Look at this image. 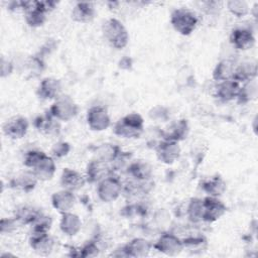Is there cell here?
<instances>
[{"mask_svg":"<svg viewBox=\"0 0 258 258\" xmlns=\"http://www.w3.org/2000/svg\"><path fill=\"white\" fill-rule=\"evenodd\" d=\"M96 13L92 2H77L71 11V17L76 22L89 23L95 19Z\"/></svg>","mask_w":258,"mask_h":258,"instance_id":"obj_19","label":"cell"},{"mask_svg":"<svg viewBox=\"0 0 258 258\" xmlns=\"http://www.w3.org/2000/svg\"><path fill=\"white\" fill-rule=\"evenodd\" d=\"M14 70V64L13 62L8 59L5 58L4 56L1 57V61H0V76L2 79L9 77Z\"/></svg>","mask_w":258,"mask_h":258,"instance_id":"obj_42","label":"cell"},{"mask_svg":"<svg viewBox=\"0 0 258 258\" xmlns=\"http://www.w3.org/2000/svg\"><path fill=\"white\" fill-rule=\"evenodd\" d=\"M50 202L54 210H56L59 214H63L71 212L74 209L77 199L74 191L61 188L60 190H57L51 195Z\"/></svg>","mask_w":258,"mask_h":258,"instance_id":"obj_16","label":"cell"},{"mask_svg":"<svg viewBox=\"0 0 258 258\" xmlns=\"http://www.w3.org/2000/svg\"><path fill=\"white\" fill-rule=\"evenodd\" d=\"M31 170L40 181H47L52 179L56 171V164L54 158L50 155L45 154Z\"/></svg>","mask_w":258,"mask_h":258,"instance_id":"obj_21","label":"cell"},{"mask_svg":"<svg viewBox=\"0 0 258 258\" xmlns=\"http://www.w3.org/2000/svg\"><path fill=\"white\" fill-rule=\"evenodd\" d=\"M51 223H52V221H51L50 217L41 213L38 216V218L35 220V222L30 226L31 232H40V233L48 232L51 227Z\"/></svg>","mask_w":258,"mask_h":258,"instance_id":"obj_37","label":"cell"},{"mask_svg":"<svg viewBox=\"0 0 258 258\" xmlns=\"http://www.w3.org/2000/svg\"><path fill=\"white\" fill-rule=\"evenodd\" d=\"M102 33L106 41L116 49L126 47L129 42V32L118 18L107 19L102 25Z\"/></svg>","mask_w":258,"mask_h":258,"instance_id":"obj_2","label":"cell"},{"mask_svg":"<svg viewBox=\"0 0 258 258\" xmlns=\"http://www.w3.org/2000/svg\"><path fill=\"white\" fill-rule=\"evenodd\" d=\"M86 121L88 127L96 132L105 131L111 126V117L108 110L100 105L92 106L88 109Z\"/></svg>","mask_w":258,"mask_h":258,"instance_id":"obj_6","label":"cell"},{"mask_svg":"<svg viewBox=\"0 0 258 258\" xmlns=\"http://www.w3.org/2000/svg\"><path fill=\"white\" fill-rule=\"evenodd\" d=\"M169 21L171 26L177 33L183 36H187L196 30L200 19L196 12H194L192 10L184 7H179L174 9L170 13Z\"/></svg>","mask_w":258,"mask_h":258,"instance_id":"obj_3","label":"cell"},{"mask_svg":"<svg viewBox=\"0 0 258 258\" xmlns=\"http://www.w3.org/2000/svg\"><path fill=\"white\" fill-rule=\"evenodd\" d=\"M29 246L37 255L48 256L55 248V241L48 232H31L29 237Z\"/></svg>","mask_w":258,"mask_h":258,"instance_id":"obj_10","label":"cell"},{"mask_svg":"<svg viewBox=\"0 0 258 258\" xmlns=\"http://www.w3.org/2000/svg\"><path fill=\"white\" fill-rule=\"evenodd\" d=\"M227 212V206L219 199L207 197L203 199V222L214 223L220 220Z\"/></svg>","mask_w":258,"mask_h":258,"instance_id":"obj_9","label":"cell"},{"mask_svg":"<svg viewBox=\"0 0 258 258\" xmlns=\"http://www.w3.org/2000/svg\"><path fill=\"white\" fill-rule=\"evenodd\" d=\"M235 70V63L227 58L221 59L217 62L213 71V80L218 82H223L233 79Z\"/></svg>","mask_w":258,"mask_h":258,"instance_id":"obj_30","label":"cell"},{"mask_svg":"<svg viewBox=\"0 0 258 258\" xmlns=\"http://www.w3.org/2000/svg\"><path fill=\"white\" fill-rule=\"evenodd\" d=\"M202 189L208 197L220 198L227 189V183L220 175H214L202 182Z\"/></svg>","mask_w":258,"mask_h":258,"instance_id":"obj_26","label":"cell"},{"mask_svg":"<svg viewBox=\"0 0 258 258\" xmlns=\"http://www.w3.org/2000/svg\"><path fill=\"white\" fill-rule=\"evenodd\" d=\"M231 45L238 50H248L255 44L256 38L253 31L247 27H236L229 35Z\"/></svg>","mask_w":258,"mask_h":258,"instance_id":"obj_11","label":"cell"},{"mask_svg":"<svg viewBox=\"0 0 258 258\" xmlns=\"http://www.w3.org/2000/svg\"><path fill=\"white\" fill-rule=\"evenodd\" d=\"M186 217L189 222L197 224L203 221V200L191 198L186 206Z\"/></svg>","mask_w":258,"mask_h":258,"instance_id":"obj_33","label":"cell"},{"mask_svg":"<svg viewBox=\"0 0 258 258\" xmlns=\"http://www.w3.org/2000/svg\"><path fill=\"white\" fill-rule=\"evenodd\" d=\"M123 190V184L121 180L113 175L110 174L109 176L103 178L97 183L96 192L99 200L103 203H113L119 199Z\"/></svg>","mask_w":258,"mask_h":258,"instance_id":"obj_5","label":"cell"},{"mask_svg":"<svg viewBox=\"0 0 258 258\" xmlns=\"http://www.w3.org/2000/svg\"><path fill=\"white\" fill-rule=\"evenodd\" d=\"M113 132L115 135L125 139L139 138L144 132V120L138 113H129L114 124Z\"/></svg>","mask_w":258,"mask_h":258,"instance_id":"obj_1","label":"cell"},{"mask_svg":"<svg viewBox=\"0 0 258 258\" xmlns=\"http://www.w3.org/2000/svg\"><path fill=\"white\" fill-rule=\"evenodd\" d=\"M37 181H39V180L37 179L36 175L34 174V172L31 169H29V170H26V171L18 174L11 181V184H12V187H14L16 189H19L24 192H29L34 189Z\"/></svg>","mask_w":258,"mask_h":258,"instance_id":"obj_27","label":"cell"},{"mask_svg":"<svg viewBox=\"0 0 258 258\" xmlns=\"http://www.w3.org/2000/svg\"><path fill=\"white\" fill-rule=\"evenodd\" d=\"M256 96H257V84H256V81L253 80V81L241 84L240 91L236 100L240 104H246L256 99Z\"/></svg>","mask_w":258,"mask_h":258,"instance_id":"obj_34","label":"cell"},{"mask_svg":"<svg viewBox=\"0 0 258 258\" xmlns=\"http://www.w3.org/2000/svg\"><path fill=\"white\" fill-rule=\"evenodd\" d=\"M60 215L61 217L59 220V229L61 233L68 237H74L79 234L82 229L81 218L72 211Z\"/></svg>","mask_w":258,"mask_h":258,"instance_id":"obj_22","label":"cell"},{"mask_svg":"<svg viewBox=\"0 0 258 258\" xmlns=\"http://www.w3.org/2000/svg\"><path fill=\"white\" fill-rule=\"evenodd\" d=\"M241 84L234 79L218 82L215 86L214 95L221 102L228 103L237 99Z\"/></svg>","mask_w":258,"mask_h":258,"instance_id":"obj_15","label":"cell"},{"mask_svg":"<svg viewBox=\"0 0 258 258\" xmlns=\"http://www.w3.org/2000/svg\"><path fill=\"white\" fill-rule=\"evenodd\" d=\"M100 253V248L95 241H89L80 248V252L77 256L81 257H96Z\"/></svg>","mask_w":258,"mask_h":258,"instance_id":"obj_41","label":"cell"},{"mask_svg":"<svg viewBox=\"0 0 258 258\" xmlns=\"http://www.w3.org/2000/svg\"><path fill=\"white\" fill-rule=\"evenodd\" d=\"M153 248L164 255L177 256L183 251V243L177 235L165 232L153 244Z\"/></svg>","mask_w":258,"mask_h":258,"instance_id":"obj_7","label":"cell"},{"mask_svg":"<svg viewBox=\"0 0 258 258\" xmlns=\"http://www.w3.org/2000/svg\"><path fill=\"white\" fill-rule=\"evenodd\" d=\"M128 174L135 181H147L152 175V169L146 161L136 160L128 166Z\"/></svg>","mask_w":258,"mask_h":258,"instance_id":"obj_28","label":"cell"},{"mask_svg":"<svg viewBox=\"0 0 258 258\" xmlns=\"http://www.w3.org/2000/svg\"><path fill=\"white\" fill-rule=\"evenodd\" d=\"M155 152L157 159L164 164H172L180 156V146L179 142L161 139L155 145Z\"/></svg>","mask_w":258,"mask_h":258,"instance_id":"obj_8","label":"cell"},{"mask_svg":"<svg viewBox=\"0 0 258 258\" xmlns=\"http://www.w3.org/2000/svg\"><path fill=\"white\" fill-rule=\"evenodd\" d=\"M41 213V211L35 209L34 207L28 205H21L15 209L14 217L17 219L20 225L31 226Z\"/></svg>","mask_w":258,"mask_h":258,"instance_id":"obj_31","label":"cell"},{"mask_svg":"<svg viewBox=\"0 0 258 258\" xmlns=\"http://www.w3.org/2000/svg\"><path fill=\"white\" fill-rule=\"evenodd\" d=\"M149 116H150L151 119L158 120V121H161V122L165 121L168 118L166 109L164 107H161V106H156V107L152 108L149 111Z\"/></svg>","mask_w":258,"mask_h":258,"instance_id":"obj_43","label":"cell"},{"mask_svg":"<svg viewBox=\"0 0 258 258\" xmlns=\"http://www.w3.org/2000/svg\"><path fill=\"white\" fill-rule=\"evenodd\" d=\"M78 104L71 96L64 94L57 97L48 109V113L59 122L71 121L78 115Z\"/></svg>","mask_w":258,"mask_h":258,"instance_id":"obj_4","label":"cell"},{"mask_svg":"<svg viewBox=\"0 0 258 258\" xmlns=\"http://www.w3.org/2000/svg\"><path fill=\"white\" fill-rule=\"evenodd\" d=\"M29 122L23 116H14L9 118L3 124L2 130L5 136L10 139L18 140L23 138L28 131Z\"/></svg>","mask_w":258,"mask_h":258,"instance_id":"obj_12","label":"cell"},{"mask_svg":"<svg viewBox=\"0 0 258 258\" xmlns=\"http://www.w3.org/2000/svg\"><path fill=\"white\" fill-rule=\"evenodd\" d=\"M34 125L36 129L45 135H57L60 131L59 121L53 118L49 113L38 116Z\"/></svg>","mask_w":258,"mask_h":258,"instance_id":"obj_25","label":"cell"},{"mask_svg":"<svg viewBox=\"0 0 258 258\" xmlns=\"http://www.w3.org/2000/svg\"><path fill=\"white\" fill-rule=\"evenodd\" d=\"M127 257H145L148 256L150 251L153 249V244L141 237H136L132 240H130L126 245H124Z\"/></svg>","mask_w":258,"mask_h":258,"instance_id":"obj_18","label":"cell"},{"mask_svg":"<svg viewBox=\"0 0 258 258\" xmlns=\"http://www.w3.org/2000/svg\"><path fill=\"white\" fill-rule=\"evenodd\" d=\"M112 174L110 163L95 158L91 160L86 168V179L90 183H98L103 178Z\"/></svg>","mask_w":258,"mask_h":258,"instance_id":"obj_14","label":"cell"},{"mask_svg":"<svg viewBox=\"0 0 258 258\" xmlns=\"http://www.w3.org/2000/svg\"><path fill=\"white\" fill-rule=\"evenodd\" d=\"M35 4L38 8H40L42 11H44L46 14H48L49 12H51L52 10H54L56 8L58 2L52 1V0H37V1H35Z\"/></svg>","mask_w":258,"mask_h":258,"instance_id":"obj_44","label":"cell"},{"mask_svg":"<svg viewBox=\"0 0 258 258\" xmlns=\"http://www.w3.org/2000/svg\"><path fill=\"white\" fill-rule=\"evenodd\" d=\"M189 132V126L185 119L176 120L171 123L165 130H161L162 139L173 140L179 142L186 138Z\"/></svg>","mask_w":258,"mask_h":258,"instance_id":"obj_20","label":"cell"},{"mask_svg":"<svg viewBox=\"0 0 258 258\" xmlns=\"http://www.w3.org/2000/svg\"><path fill=\"white\" fill-rule=\"evenodd\" d=\"M26 67L31 74L38 75L44 70V61L40 55H30L26 59Z\"/></svg>","mask_w":258,"mask_h":258,"instance_id":"obj_39","label":"cell"},{"mask_svg":"<svg viewBox=\"0 0 258 258\" xmlns=\"http://www.w3.org/2000/svg\"><path fill=\"white\" fill-rule=\"evenodd\" d=\"M61 88L62 86L58 79L47 77L40 81L36 90V95L41 100L54 101L61 95Z\"/></svg>","mask_w":258,"mask_h":258,"instance_id":"obj_13","label":"cell"},{"mask_svg":"<svg viewBox=\"0 0 258 258\" xmlns=\"http://www.w3.org/2000/svg\"><path fill=\"white\" fill-rule=\"evenodd\" d=\"M23 15L26 24L32 28L42 26L47 18V14L36 6L35 1H27L26 10Z\"/></svg>","mask_w":258,"mask_h":258,"instance_id":"obj_23","label":"cell"},{"mask_svg":"<svg viewBox=\"0 0 258 258\" xmlns=\"http://www.w3.org/2000/svg\"><path fill=\"white\" fill-rule=\"evenodd\" d=\"M70 151H71L70 143L66 141H57L52 145L50 149V153H51L50 156H52L53 158H61L67 156Z\"/></svg>","mask_w":258,"mask_h":258,"instance_id":"obj_40","label":"cell"},{"mask_svg":"<svg viewBox=\"0 0 258 258\" xmlns=\"http://www.w3.org/2000/svg\"><path fill=\"white\" fill-rule=\"evenodd\" d=\"M18 226H20V223L15 217L2 218L0 221V233L2 235L12 234L17 230Z\"/></svg>","mask_w":258,"mask_h":258,"instance_id":"obj_38","label":"cell"},{"mask_svg":"<svg viewBox=\"0 0 258 258\" xmlns=\"http://www.w3.org/2000/svg\"><path fill=\"white\" fill-rule=\"evenodd\" d=\"M46 153H44L43 151L38 150V149H30V150L26 151L23 156L24 166L29 169H32L42 159V157Z\"/></svg>","mask_w":258,"mask_h":258,"instance_id":"obj_36","label":"cell"},{"mask_svg":"<svg viewBox=\"0 0 258 258\" xmlns=\"http://www.w3.org/2000/svg\"><path fill=\"white\" fill-rule=\"evenodd\" d=\"M227 10L235 17L241 18L251 12L249 3L245 0H229L225 3Z\"/></svg>","mask_w":258,"mask_h":258,"instance_id":"obj_35","label":"cell"},{"mask_svg":"<svg viewBox=\"0 0 258 258\" xmlns=\"http://www.w3.org/2000/svg\"><path fill=\"white\" fill-rule=\"evenodd\" d=\"M183 250H186L189 254L200 255L207 251L208 249V240L205 236H188L182 239Z\"/></svg>","mask_w":258,"mask_h":258,"instance_id":"obj_29","label":"cell"},{"mask_svg":"<svg viewBox=\"0 0 258 258\" xmlns=\"http://www.w3.org/2000/svg\"><path fill=\"white\" fill-rule=\"evenodd\" d=\"M59 183L61 188L75 192L85 186L87 179L85 175L75 169L63 168L59 177Z\"/></svg>","mask_w":258,"mask_h":258,"instance_id":"obj_17","label":"cell"},{"mask_svg":"<svg viewBox=\"0 0 258 258\" xmlns=\"http://www.w3.org/2000/svg\"><path fill=\"white\" fill-rule=\"evenodd\" d=\"M257 77V64L254 61H243L235 66L233 79L240 84H244L253 80Z\"/></svg>","mask_w":258,"mask_h":258,"instance_id":"obj_24","label":"cell"},{"mask_svg":"<svg viewBox=\"0 0 258 258\" xmlns=\"http://www.w3.org/2000/svg\"><path fill=\"white\" fill-rule=\"evenodd\" d=\"M95 155V158L111 163L119 158V156L121 155V149L116 144L103 143L97 146Z\"/></svg>","mask_w":258,"mask_h":258,"instance_id":"obj_32","label":"cell"}]
</instances>
